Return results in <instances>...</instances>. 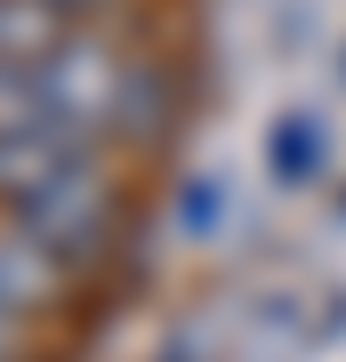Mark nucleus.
<instances>
[{
  "label": "nucleus",
  "mask_w": 346,
  "mask_h": 362,
  "mask_svg": "<svg viewBox=\"0 0 346 362\" xmlns=\"http://www.w3.org/2000/svg\"><path fill=\"white\" fill-rule=\"evenodd\" d=\"M8 226L25 233L33 250H49V258L73 274V266H97L105 258V242H113V226H121V202H113V177H105V161L97 153H81L64 177H49L40 194H25L8 209Z\"/></svg>",
  "instance_id": "f257e3e1"
},
{
  "label": "nucleus",
  "mask_w": 346,
  "mask_h": 362,
  "mask_svg": "<svg viewBox=\"0 0 346 362\" xmlns=\"http://www.w3.org/2000/svg\"><path fill=\"white\" fill-rule=\"evenodd\" d=\"M40 105H49V121L57 129H73V137H105L121 121V89H129V65L105 40L89 33H64L49 57H40Z\"/></svg>",
  "instance_id": "f03ea898"
},
{
  "label": "nucleus",
  "mask_w": 346,
  "mask_h": 362,
  "mask_svg": "<svg viewBox=\"0 0 346 362\" xmlns=\"http://www.w3.org/2000/svg\"><path fill=\"white\" fill-rule=\"evenodd\" d=\"M81 153H89V137H73V129H57V121H33V129H0V202H25L40 194L49 177H64Z\"/></svg>",
  "instance_id": "7ed1b4c3"
},
{
  "label": "nucleus",
  "mask_w": 346,
  "mask_h": 362,
  "mask_svg": "<svg viewBox=\"0 0 346 362\" xmlns=\"http://www.w3.org/2000/svg\"><path fill=\"white\" fill-rule=\"evenodd\" d=\"M64 40V16L49 0H0V65H40Z\"/></svg>",
  "instance_id": "20e7f679"
},
{
  "label": "nucleus",
  "mask_w": 346,
  "mask_h": 362,
  "mask_svg": "<svg viewBox=\"0 0 346 362\" xmlns=\"http://www.w3.org/2000/svg\"><path fill=\"white\" fill-rule=\"evenodd\" d=\"M314 161H322V129H314L306 113H298V121H282V129L266 137V169H274V177H282V185L314 177Z\"/></svg>",
  "instance_id": "39448f33"
},
{
  "label": "nucleus",
  "mask_w": 346,
  "mask_h": 362,
  "mask_svg": "<svg viewBox=\"0 0 346 362\" xmlns=\"http://www.w3.org/2000/svg\"><path fill=\"white\" fill-rule=\"evenodd\" d=\"M33 121H49V105H40V73H33V65H0V129H33Z\"/></svg>",
  "instance_id": "423d86ee"
},
{
  "label": "nucleus",
  "mask_w": 346,
  "mask_h": 362,
  "mask_svg": "<svg viewBox=\"0 0 346 362\" xmlns=\"http://www.w3.org/2000/svg\"><path fill=\"white\" fill-rule=\"evenodd\" d=\"M178 226H185V233H209V226H218V177H185Z\"/></svg>",
  "instance_id": "0eeeda50"
},
{
  "label": "nucleus",
  "mask_w": 346,
  "mask_h": 362,
  "mask_svg": "<svg viewBox=\"0 0 346 362\" xmlns=\"http://www.w3.org/2000/svg\"><path fill=\"white\" fill-rule=\"evenodd\" d=\"M161 362H202V354H193V346H169V354H161Z\"/></svg>",
  "instance_id": "6e6552de"
},
{
  "label": "nucleus",
  "mask_w": 346,
  "mask_h": 362,
  "mask_svg": "<svg viewBox=\"0 0 346 362\" xmlns=\"http://www.w3.org/2000/svg\"><path fill=\"white\" fill-rule=\"evenodd\" d=\"M49 8H57V16H73V8H89V0H49Z\"/></svg>",
  "instance_id": "1a4fd4ad"
}]
</instances>
